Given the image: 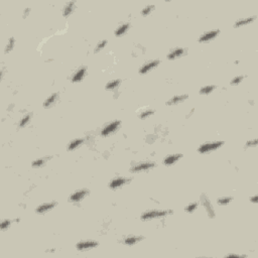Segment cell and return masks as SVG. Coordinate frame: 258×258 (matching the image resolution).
<instances>
[{
    "label": "cell",
    "mask_w": 258,
    "mask_h": 258,
    "mask_svg": "<svg viewBox=\"0 0 258 258\" xmlns=\"http://www.w3.org/2000/svg\"><path fill=\"white\" fill-rule=\"evenodd\" d=\"M223 144H224V142H223V141H214V142L204 143V144H202L200 147H199L198 151L200 153H207V152H209V151L216 150L217 148L221 147Z\"/></svg>",
    "instance_id": "6da1fadb"
},
{
    "label": "cell",
    "mask_w": 258,
    "mask_h": 258,
    "mask_svg": "<svg viewBox=\"0 0 258 258\" xmlns=\"http://www.w3.org/2000/svg\"><path fill=\"white\" fill-rule=\"evenodd\" d=\"M171 212L168 211H149L142 214L141 219L142 220H150V219H154V218H160V217H166V215H168Z\"/></svg>",
    "instance_id": "7a4b0ae2"
},
{
    "label": "cell",
    "mask_w": 258,
    "mask_h": 258,
    "mask_svg": "<svg viewBox=\"0 0 258 258\" xmlns=\"http://www.w3.org/2000/svg\"><path fill=\"white\" fill-rule=\"evenodd\" d=\"M120 125V121H113L111 123H109L108 125H106L104 128L102 129L101 135L102 136H107L109 134H111L112 132H114L115 130L118 128Z\"/></svg>",
    "instance_id": "3957f363"
},
{
    "label": "cell",
    "mask_w": 258,
    "mask_h": 258,
    "mask_svg": "<svg viewBox=\"0 0 258 258\" xmlns=\"http://www.w3.org/2000/svg\"><path fill=\"white\" fill-rule=\"evenodd\" d=\"M98 246V242L96 241H82V242H79L76 247H77V249L79 251H84L86 249H90V248H94V247Z\"/></svg>",
    "instance_id": "277c9868"
},
{
    "label": "cell",
    "mask_w": 258,
    "mask_h": 258,
    "mask_svg": "<svg viewBox=\"0 0 258 258\" xmlns=\"http://www.w3.org/2000/svg\"><path fill=\"white\" fill-rule=\"evenodd\" d=\"M219 30H212V32H205L203 36H200V39H199V42L200 43H207L209 40H212L213 39H215V37L219 34Z\"/></svg>",
    "instance_id": "5b68a950"
},
{
    "label": "cell",
    "mask_w": 258,
    "mask_h": 258,
    "mask_svg": "<svg viewBox=\"0 0 258 258\" xmlns=\"http://www.w3.org/2000/svg\"><path fill=\"white\" fill-rule=\"evenodd\" d=\"M158 65H159V61H151L149 62V63H147L145 65H143V66L140 68V70H139V73L140 74H146V73H148L149 71H151L152 69H154L155 67H157Z\"/></svg>",
    "instance_id": "8992f818"
},
{
    "label": "cell",
    "mask_w": 258,
    "mask_h": 258,
    "mask_svg": "<svg viewBox=\"0 0 258 258\" xmlns=\"http://www.w3.org/2000/svg\"><path fill=\"white\" fill-rule=\"evenodd\" d=\"M153 166H154V163H142L136 164L135 166H133L131 168V171L132 173H138V171L147 170Z\"/></svg>",
    "instance_id": "52a82bcc"
},
{
    "label": "cell",
    "mask_w": 258,
    "mask_h": 258,
    "mask_svg": "<svg viewBox=\"0 0 258 258\" xmlns=\"http://www.w3.org/2000/svg\"><path fill=\"white\" fill-rule=\"evenodd\" d=\"M88 195V191L87 190H79L77 192H75L73 195L70 197V201L72 202H79L83 199L85 196Z\"/></svg>",
    "instance_id": "ba28073f"
},
{
    "label": "cell",
    "mask_w": 258,
    "mask_h": 258,
    "mask_svg": "<svg viewBox=\"0 0 258 258\" xmlns=\"http://www.w3.org/2000/svg\"><path fill=\"white\" fill-rule=\"evenodd\" d=\"M181 157H183L181 154H173V155H168L164 158L163 163L166 164V166H171V164L175 163Z\"/></svg>",
    "instance_id": "9c48e42d"
},
{
    "label": "cell",
    "mask_w": 258,
    "mask_h": 258,
    "mask_svg": "<svg viewBox=\"0 0 258 258\" xmlns=\"http://www.w3.org/2000/svg\"><path fill=\"white\" fill-rule=\"evenodd\" d=\"M54 206H56V203H47V204H43L39 206V207L36 208V213H40V214H43V213H46L47 211H50V210L53 209Z\"/></svg>",
    "instance_id": "30bf717a"
},
{
    "label": "cell",
    "mask_w": 258,
    "mask_h": 258,
    "mask_svg": "<svg viewBox=\"0 0 258 258\" xmlns=\"http://www.w3.org/2000/svg\"><path fill=\"white\" fill-rule=\"evenodd\" d=\"M85 74H86V69L85 68L79 69V70L75 73V75L73 76V78H72V82H73V83H76V82L82 81L83 80Z\"/></svg>",
    "instance_id": "8fae6325"
},
{
    "label": "cell",
    "mask_w": 258,
    "mask_h": 258,
    "mask_svg": "<svg viewBox=\"0 0 258 258\" xmlns=\"http://www.w3.org/2000/svg\"><path fill=\"white\" fill-rule=\"evenodd\" d=\"M127 181H128L124 178H115V180H113L111 183H110L109 185L111 189H117V188L121 187V185H125Z\"/></svg>",
    "instance_id": "7c38bea8"
},
{
    "label": "cell",
    "mask_w": 258,
    "mask_h": 258,
    "mask_svg": "<svg viewBox=\"0 0 258 258\" xmlns=\"http://www.w3.org/2000/svg\"><path fill=\"white\" fill-rule=\"evenodd\" d=\"M189 96L188 95H181V96H174L170 99V101H168L166 104L167 105H175V104H178V103H181L183 101H185V99H188Z\"/></svg>",
    "instance_id": "4fadbf2b"
},
{
    "label": "cell",
    "mask_w": 258,
    "mask_h": 258,
    "mask_svg": "<svg viewBox=\"0 0 258 258\" xmlns=\"http://www.w3.org/2000/svg\"><path fill=\"white\" fill-rule=\"evenodd\" d=\"M185 53V50L184 49H181V47H178V49H175L171 53H170L167 54V58L168 60H174V58H180Z\"/></svg>",
    "instance_id": "5bb4252c"
},
{
    "label": "cell",
    "mask_w": 258,
    "mask_h": 258,
    "mask_svg": "<svg viewBox=\"0 0 258 258\" xmlns=\"http://www.w3.org/2000/svg\"><path fill=\"white\" fill-rule=\"evenodd\" d=\"M256 17L253 16V17H247V18H243V19H240L238 21H236V23L234 24L235 27H239V26H242V25H246V24H249L253 21V20H255Z\"/></svg>",
    "instance_id": "9a60e30c"
},
{
    "label": "cell",
    "mask_w": 258,
    "mask_h": 258,
    "mask_svg": "<svg viewBox=\"0 0 258 258\" xmlns=\"http://www.w3.org/2000/svg\"><path fill=\"white\" fill-rule=\"evenodd\" d=\"M58 93H54L53 95H50V97L47 98L46 101H44V103H43V106H44V107L47 108V107H50V106L53 105L54 103L56 102L57 99H58Z\"/></svg>",
    "instance_id": "2e32d148"
},
{
    "label": "cell",
    "mask_w": 258,
    "mask_h": 258,
    "mask_svg": "<svg viewBox=\"0 0 258 258\" xmlns=\"http://www.w3.org/2000/svg\"><path fill=\"white\" fill-rule=\"evenodd\" d=\"M74 6H75V2H69L67 3V5L64 7L63 10V14L64 16H69L72 12L74 11Z\"/></svg>",
    "instance_id": "e0dca14e"
},
{
    "label": "cell",
    "mask_w": 258,
    "mask_h": 258,
    "mask_svg": "<svg viewBox=\"0 0 258 258\" xmlns=\"http://www.w3.org/2000/svg\"><path fill=\"white\" fill-rule=\"evenodd\" d=\"M204 206H205V208L207 209V212H208V214H209V216L211 217V218H214L215 217V213H214V211H213V208H212V206H211V204H210V202L207 200V198L206 197H204Z\"/></svg>",
    "instance_id": "ac0fdd59"
},
{
    "label": "cell",
    "mask_w": 258,
    "mask_h": 258,
    "mask_svg": "<svg viewBox=\"0 0 258 258\" xmlns=\"http://www.w3.org/2000/svg\"><path fill=\"white\" fill-rule=\"evenodd\" d=\"M129 28V23H125V24H122L121 26H119L118 28L116 29V32H115V36H121L122 34H124L126 32H127V29Z\"/></svg>",
    "instance_id": "d6986e66"
},
{
    "label": "cell",
    "mask_w": 258,
    "mask_h": 258,
    "mask_svg": "<svg viewBox=\"0 0 258 258\" xmlns=\"http://www.w3.org/2000/svg\"><path fill=\"white\" fill-rule=\"evenodd\" d=\"M143 237H136V236H133V237H128V238L125 239L124 243L126 245H134V244H136L137 242H139L140 240H142Z\"/></svg>",
    "instance_id": "ffe728a7"
},
{
    "label": "cell",
    "mask_w": 258,
    "mask_h": 258,
    "mask_svg": "<svg viewBox=\"0 0 258 258\" xmlns=\"http://www.w3.org/2000/svg\"><path fill=\"white\" fill-rule=\"evenodd\" d=\"M82 143H83V139H75L74 141H72L70 144H69L68 149L69 150H73V149L78 148V147L80 146Z\"/></svg>",
    "instance_id": "44dd1931"
},
{
    "label": "cell",
    "mask_w": 258,
    "mask_h": 258,
    "mask_svg": "<svg viewBox=\"0 0 258 258\" xmlns=\"http://www.w3.org/2000/svg\"><path fill=\"white\" fill-rule=\"evenodd\" d=\"M216 89V86H205V87H203L201 90H200V94H204V95H208L210 94L211 92H213Z\"/></svg>",
    "instance_id": "7402d4cb"
},
{
    "label": "cell",
    "mask_w": 258,
    "mask_h": 258,
    "mask_svg": "<svg viewBox=\"0 0 258 258\" xmlns=\"http://www.w3.org/2000/svg\"><path fill=\"white\" fill-rule=\"evenodd\" d=\"M120 82H121L120 80H114V81L109 82V83L106 85V89H107V90H113V89H116L119 86Z\"/></svg>",
    "instance_id": "603a6c76"
},
{
    "label": "cell",
    "mask_w": 258,
    "mask_h": 258,
    "mask_svg": "<svg viewBox=\"0 0 258 258\" xmlns=\"http://www.w3.org/2000/svg\"><path fill=\"white\" fill-rule=\"evenodd\" d=\"M14 44H15V40H14V37H10L9 40H8V43H7V46H6L5 47V54H7L8 51L11 50L13 47H14Z\"/></svg>",
    "instance_id": "cb8c5ba5"
},
{
    "label": "cell",
    "mask_w": 258,
    "mask_h": 258,
    "mask_svg": "<svg viewBox=\"0 0 258 258\" xmlns=\"http://www.w3.org/2000/svg\"><path fill=\"white\" fill-rule=\"evenodd\" d=\"M153 113H154L153 110H146V111H143V112L140 113L139 117H140V119H145V118H147V117L152 115Z\"/></svg>",
    "instance_id": "d4e9b609"
},
{
    "label": "cell",
    "mask_w": 258,
    "mask_h": 258,
    "mask_svg": "<svg viewBox=\"0 0 258 258\" xmlns=\"http://www.w3.org/2000/svg\"><path fill=\"white\" fill-rule=\"evenodd\" d=\"M30 121V115H25L23 118H21V120L19 121V127H24L27 123Z\"/></svg>",
    "instance_id": "484cf974"
},
{
    "label": "cell",
    "mask_w": 258,
    "mask_h": 258,
    "mask_svg": "<svg viewBox=\"0 0 258 258\" xmlns=\"http://www.w3.org/2000/svg\"><path fill=\"white\" fill-rule=\"evenodd\" d=\"M231 201H232V198H230V197H224V198L219 199V200H218V204H219V205H222V206L228 205Z\"/></svg>",
    "instance_id": "4316f807"
},
{
    "label": "cell",
    "mask_w": 258,
    "mask_h": 258,
    "mask_svg": "<svg viewBox=\"0 0 258 258\" xmlns=\"http://www.w3.org/2000/svg\"><path fill=\"white\" fill-rule=\"evenodd\" d=\"M153 9H154V5H148V6H146L145 8L142 9L141 14H142L143 16H145V15H147V14H149V13L152 11Z\"/></svg>",
    "instance_id": "83f0119b"
},
{
    "label": "cell",
    "mask_w": 258,
    "mask_h": 258,
    "mask_svg": "<svg viewBox=\"0 0 258 258\" xmlns=\"http://www.w3.org/2000/svg\"><path fill=\"white\" fill-rule=\"evenodd\" d=\"M198 207V204L197 203H192V204H190L188 206V207H185V212H188V213H192V212H194L196 209H197Z\"/></svg>",
    "instance_id": "f1b7e54d"
},
{
    "label": "cell",
    "mask_w": 258,
    "mask_h": 258,
    "mask_svg": "<svg viewBox=\"0 0 258 258\" xmlns=\"http://www.w3.org/2000/svg\"><path fill=\"white\" fill-rule=\"evenodd\" d=\"M106 44H107V40H106V39H105V40H102V42L99 43L97 47H96V49H95L94 51H95V53H97V51H100L101 50H103V49H104V47H106Z\"/></svg>",
    "instance_id": "f546056e"
},
{
    "label": "cell",
    "mask_w": 258,
    "mask_h": 258,
    "mask_svg": "<svg viewBox=\"0 0 258 258\" xmlns=\"http://www.w3.org/2000/svg\"><path fill=\"white\" fill-rule=\"evenodd\" d=\"M43 163H44V159H43V158H39V159H36V160L33 161V163H32V166H33V167H39V166H42Z\"/></svg>",
    "instance_id": "4dcf8cb0"
},
{
    "label": "cell",
    "mask_w": 258,
    "mask_h": 258,
    "mask_svg": "<svg viewBox=\"0 0 258 258\" xmlns=\"http://www.w3.org/2000/svg\"><path fill=\"white\" fill-rule=\"evenodd\" d=\"M244 79V76H239V77H236L234 78L233 80L231 81V85H238L240 82Z\"/></svg>",
    "instance_id": "1f68e13d"
},
{
    "label": "cell",
    "mask_w": 258,
    "mask_h": 258,
    "mask_svg": "<svg viewBox=\"0 0 258 258\" xmlns=\"http://www.w3.org/2000/svg\"><path fill=\"white\" fill-rule=\"evenodd\" d=\"M9 226H10V221H8V220H4V221H2V223H1V230L7 229Z\"/></svg>",
    "instance_id": "d6a6232c"
},
{
    "label": "cell",
    "mask_w": 258,
    "mask_h": 258,
    "mask_svg": "<svg viewBox=\"0 0 258 258\" xmlns=\"http://www.w3.org/2000/svg\"><path fill=\"white\" fill-rule=\"evenodd\" d=\"M256 145H257V139L249 140V141H247V143H246L247 147H249V146H256Z\"/></svg>",
    "instance_id": "836d02e7"
},
{
    "label": "cell",
    "mask_w": 258,
    "mask_h": 258,
    "mask_svg": "<svg viewBox=\"0 0 258 258\" xmlns=\"http://www.w3.org/2000/svg\"><path fill=\"white\" fill-rule=\"evenodd\" d=\"M228 257H242V256L237 255V254H230V255H228Z\"/></svg>",
    "instance_id": "e575fe53"
},
{
    "label": "cell",
    "mask_w": 258,
    "mask_h": 258,
    "mask_svg": "<svg viewBox=\"0 0 258 258\" xmlns=\"http://www.w3.org/2000/svg\"><path fill=\"white\" fill-rule=\"evenodd\" d=\"M250 200H251V201H252L253 203H257V197H256V196H255V197H253V198H251V199H250Z\"/></svg>",
    "instance_id": "d590c367"
}]
</instances>
